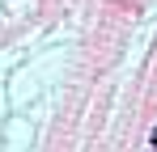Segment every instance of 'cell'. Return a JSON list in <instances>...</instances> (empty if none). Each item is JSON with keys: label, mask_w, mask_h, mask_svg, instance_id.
<instances>
[{"label": "cell", "mask_w": 157, "mask_h": 152, "mask_svg": "<svg viewBox=\"0 0 157 152\" xmlns=\"http://www.w3.org/2000/svg\"><path fill=\"white\" fill-rule=\"evenodd\" d=\"M153 144H157V131H153Z\"/></svg>", "instance_id": "obj_1"}]
</instances>
